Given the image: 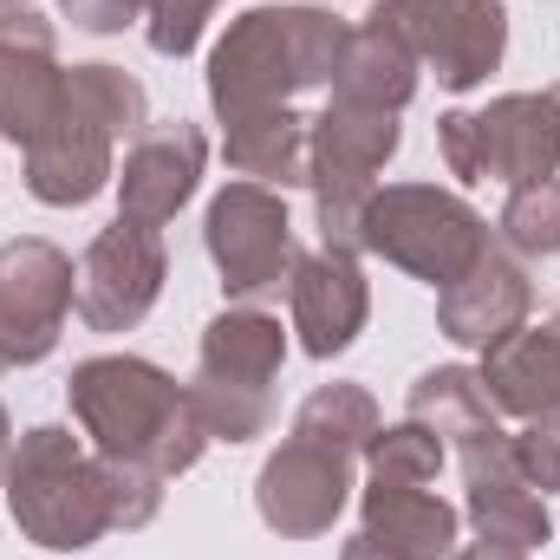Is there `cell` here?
<instances>
[{
	"label": "cell",
	"mask_w": 560,
	"mask_h": 560,
	"mask_svg": "<svg viewBox=\"0 0 560 560\" xmlns=\"http://www.w3.org/2000/svg\"><path fill=\"white\" fill-rule=\"evenodd\" d=\"M66 405L79 418V436L98 456L143 463L163 482H176L183 469H196L202 450H209V430L196 418L189 385H176L163 365H150L138 352L79 359L72 378H66Z\"/></svg>",
	"instance_id": "1"
},
{
	"label": "cell",
	"mask_w": 560,
	"mask_h": 560,
	"mask_svg": "<svg viewBox=\"0 0 560 560\" xmlns=\"http://www.w3.org/2000/svg\"><path fill=\"white\" fill-rule=\"evenodd\" d=\"M346 46V20L293 0V7H248L229 20V33L209 52V105L222 125L261 118L293 105L313 85H332Z\"/></svg>",
	"instance_id": "2"
},
{
	"label": "cell",
	"mask_w": 560,
	"mask_h": 560,
	"mask_svg": "<svg viewBox=\"0 0 560 560\" xmlns=\"http://www.w3.org/2000/svg\"><path fill=\"white\" fill-rule=\"evenodd\" d=\"M150 125V98L125 66H72L52 125L26 143V189L46 209H85L118 183V138Z\"/></svg>",
	"instance_id": "3"
},
{
	"label": "cell",
	"mask_w": 560,
	"mask_h": 560,
	"mask_svg": "<svg viewBox=\"0 0 560 560\" xmlns=\"http://www.w3.org/2000/svg\"><path fill=\"white\" fill-rule=\"evenodd\" d=\"M0 482H7L13 528L46 555H85L92 541L112 535L98 456L66 423H33L26 436H13V456H7Z\"/></svg>",
	"instance_id": "4"
},
{
	"label": "cell",
	"mask_w": 560,
	"mask_h": 560,
	"mask_svg": "<svg viewBox=\"0 0 560 560\" xmlns=\"http://www.w3.org/2000/svg\"><path fill=\"white\" fill-rule=\"evenodd\" d=\"M398 143H405L398 112L326 98V112L306 118V189H313L319 248L339 255L365 248V202L378 189V170L398 156Z\"/></svg>",
	"instance_id": "5"
},
{
	"label": "cell",
	"mask_w": 560,
	"mask_h": 560,
	"mask_svg": "<svg viewBox=\"0 0 560 560\" xmlns=\"http://www.w3.org/2000/svg\"><path fill=\"white\" fill-rule=\"evenodd\" d=\"M287 365V332L261 306H229L202 326V359H196V418L209 443H255L275 423V378Z\"/></svg>",
	"instance_id": "6"
},
{
	"label": "cell",
	"mask_w": 560,
	"mask_h": 560,
	"mask_svg": "<svg viewBox=\"0 0 560 560\" xmlns=\"http://www.w3.org/2000/svg\"><path fill=\"white\" fill-rule=\"evenodd\" d=\"M489 222L436 183H385L365 202V255H385L392 268L430 280L436 293L463 280L489 255Z\"/></svg>",
	"instance_id": "7"
},
{
	"label": "cell",
	"mask_w": 560,
	"mask_h": 560,
	"mask_svg": "<svg viewBox=\"0 0 560 560\" xmlns=\"http://www.w3.org/2000/svg\"><path fill=\"white\" fill-rule=\"evenodd\" d=\"M436 150L463 183H548L560 176V92H509L482 112H443Z\"/></svg>",
	"instance_id": "8"
},
{
	"label": "cell",
	"mask_w": 560,
	"mask_h": 560,
	"mask_svg": "<svg viewBox=\"0 0 560 560\" xmlns=\"http://www.w3.org/2000/svg\"><path fill=\"white\" fill-rule=\"evenodd\" d=\"M202 248H209V261L222 275V293L235 306L280 300V287L300 261L287 202L268 183H222L209 196V215H202Z\"/></svg>",
	"instance_id": "9"
},
{
	"label": "cell",
	"mask_w": 560,
	"mask_h": 560,
	"mask_svg": "<svg viewBox=\"0 0 560 560\" xmlns=\"http://www.w3.org/2000/svg\"><path fill=\"white\" fill-rule=\"evenodd\" d=\"M411 52L436 72L443 92L482 85L509 52V7L502 0H378L372 7Z\"/></svg>",
	"instance_id": "10"
},
{
	"label": "cell",
	"mask_w": 560,
	"mask_h": 560,
	"mask_svg": "<svg viewBox=\"0 0 560 560\" xmlns=\"http://www.w3.org/2000/svg\"><path fill=\"white\" fill-rule=\"evenodd\" d=\"M72 300H79V268L59 242L46 235L0 242V359L39 365L59 346Z\"/></svg>",
	"instance_id": "11"
},
{
	"label": "cell",
	"mask_w": 560,
	"mask_h": 560,
	"mask_svg": "<svg viewBox=\"0 0 560 560\" xmlns=\"http://www.w3.org/2000/svg\"><path fill=\"white\" fill-rule=\"evenodd\" d=\"M163 280H170L163 235L118 215L112 229H98L85 242V255H79V300L72 306H79V319L92 332H131L143 313L156 306Z\"/></svg>",
	"instance_id": "12"
},
{
	"label": "cell",
	"mask_w": 560,
	"mask_h": 560,
	"mask_svg": "<svg viewBox=\"0 0 560 560\" xmlns=\"http://www.w3.org/2000/svg\"><path fill=\"white\" fill-rule=\"evenodd\" d=\"M346 495H352V456L326 450V443H306V436H287L255 476V509L280 541L326 535L339 522Z\"/></svg>",
	"instance_id": "13"
},
{
	"label": "cell",
	"mask_w": 560,
	"mask_h": 560,
	"mask_svg": "<svg viewBox=\"0 0 560 560\" xmlns=\"http://www.w3.org/2000/svg\"><path fill=\"white\" fill-rule=\"evenodd\" d=\"M209 170V138L202 125L189 118H170V125H143L125 163H118V215L125 222H143V229H163L176 222V209L196 196Z\"/></svg>",
	"instance_id": "14"
},
{
	"label": "cell",
	"mask_w": 560,
	"mask_h": 560,
	"mask_svg": "<svg viewBox=\"0 0 560 560\" xmlns=\"http://www.w3.org/2000/svg\"><path fill=\"white\" fill-rule=\"evenodd\" d=\"M59 98H66V66L52 20H39L33 7H0V138L26 150L52 125Z\"/></svg>",
	"instance_id": "15"
},
{
	"label": "cell",
	"mask_w": 560,
	"mask_h": 560,
	"mask_svg": "<svg viewBox=\"0 0 560 560\" xmlns=\"http://www.w3.org/2000/svg\"><path fill=\"white\" fill-rule=\"evenodd\" d=\"M463 482H469L463 515L476 522L482 541H495V548H522V555L548 548L555 515H548V502L522 482L515 450H509V430H489V436H469V443H463Z\"/></svg>",
	"instance_id": "16"
},
{
	"label": "cell",
	"mask_w": 560,
	"mask_h": 560,
	"mask_svg": "<svg viewBox=\"0 0 560 560\" xmlns=\"http://www.w3.org/2000/svg\"><path fill=\"white\" fill-rule=\"evenodd\" d=\"M287 313H293L300 352L339 359L365 332V319H372V287H365L359 255H339V248L300 255L293 275H287Z\"/></svg>",
	"instance_id": "17"
},
{
	"label": "cell",
	"mask_w": 560,
	"mask_h": 560,
	"mask_svg": "<svg viewBox=\"0 0 560 560\" xmlns=\"http://www.w3.org/2000/svg\"><path fill=\"white\" fill-rule=\"evenodd\" d=\"M528 306H535V280H528V268H522L515 255L489 248L469 275L450 280V287L436 293V326H443L456 346L489 352L495 339H509V332L528 319Z\"/></svg>",
	"instance_id": "18"
},
{
	"label": "cell",
	"mask_w": 560,
	"mask_h": 560,
	"mask_svg": "<svg viewBox=\"0 0 560 560\" xmlns=\"http://www.w3.org/2000/svg\"><path fill=\"white\" fill-rule=\"evenodd\" d=\"M482 385H489L495 411H509V418H560V306L541 326L522 319L509 339H495L482 352Z\"/></svg>",
	"instance_id": "19"
},
{
	"label": "cell",
	"mask_w": 560,
	"mask_h": 560,
	"mask_svg": "<svg viewBox=\"0 0 560 560\" xmlns=\"http://www.w3.org/2000/svg\"><path fill=\"white\" fill-rule=\"evenodd\" d=\"M418 52L378 20L365 13L359 26H346V46H339V72H332V98L346 105H372V112H405L418 98Z\"/></svg>",
	"instance_id": "20"
},
{
	"label": "cell",
	"mask_w": 560,
	"mask_h": 560,
	"mask_svg": "<svg viewBox=\"0 0 560 560\" xmlns=\"http://www.w3.org/2000/svg\"><path fill=\"white\" fill-rule=\"evenodd\" d=\"M365 535H378L385 548L411 560H450L456 555V528H463V509L430 495L423 482H378L365 489Z\"/></svg>",
	"instance_id": "21"
},
{
	"label": "cell",
	"mask_w": 560,
	"mask_h": 560,
	"mask_svg": "<svg viewBox=\"0 0 560 560\" xmlns=\"http://www.w3.org/2000/svg\"><path fill=\"white\" fill-rule=\"evenodd\" d=\"M222 156L242 183H268V189H293L306 183V118L293 105L222 125Z\"/></svg>",
	"instance_id": "22"
},
{
	"label": "cell",
	"mask_w": 560,
	"mask_h": 560,
	"mask_svg": "<svg viewBox=\"0 0 560 560\" xmlns=\"http://www.w3.org/2000/svg\"><path fill=\"white\" fill-rule=\"evenodd\" d=\"M405 418L423 423L430 436H443V443H469V436H489V430H502V411H495V398H489V385H482V372H469V365H430L418 385H411V398H405Z\"/></svg>",
	"instance_id": "23"
},
{
	"label": "cell",
	"mask_w": 560,
	"mask_h": 560,
	"mask_svg": "<svg viewBox=\"0 0 560 560\" xmlns=\"http://www.w3.org/2000/svg\"><path fill=\"white\" fill-rule=\"evenodd\" d=\"M378 430H385V418H378V398H372L365 385H352V378L319 385V392L293 411V436L326 443V450H346V456H365Z\"/></svg>",
	"instance_id": "24"
},
{
	"label": "cell",
	"mask_w": 560,
	"mask_h": 560,
	"mask_svg": "<svg viewBox=\"0 0 560 560\" xmlns=\"http://www.w3.org/2000/svg\"><path fill=\"white\" fill-rule=\"evenodd\" d=\"M502 242L515 255H541V261L560 255V176L509 189V202H502Z\"/></svg>",
	"instance_id": "25"
},
{
	"label": "cell",
	"mask_w": 560,
	"mask_h": 560,
	"mask_svg": "<svg viewBox=\"0 0 560 560\" xmlns=\"http://www.w3.org/2000/svg\"><path fill=\"white\" fill-rule=\"evenodd\" d=\"M365 463H372L378 482H436V469H443V436H430L423 423L405 418V423H392V430L372 436Z\"/></svg>",
	"instance_id": "26"
},
{
	"label": "cell",
	"mask_w": 560,
	"mask_h": 560,
	"mask_svg": "<svg viewBox=\"0 0 560 560\" xmlns=\"http://www.w3.org/2000/svg\"><path fill=\"white\" fill-rule=\"evenodd\" d=\"M98 456V450H92ZM98 482H105V509H112V528H150L156 509H163V476L143 469V463H118V456H98Z\"/></svg>",
	"instance_id": "27"
},
{
	"label": "cell",
	"mask_w": 560,
	"mask_h": 560,
	"mask_svg": "<svg viewBox=\"0 0 560 560\" xmlns=\"http://www.w3.org/2000/svg\"><path fill=\"white\" fill-rule=\"evenodd\" d=\"M143 13V39H150V52H163V59H189L196 46H202V33H209V20H215V7L222 0H131Z\"/></svg>",
	"instance_id": "28"
},
{
	"label": "cell",
	"mask_w": 560,
	"mask_h": 560,
	"mask_svg": "<svg viewBox=\"0 0 560 560\" xmlns=\"http://www.w3.org/2000/svg\"><path fill=\"white\" fill-rule=\"evenodd\" d=\"M509 450H515V469H522V482H528V489L560 495V418H541V423L509 430Z\"/></svg>",
	"instance_id": "29"
},
{
	"label": "cell",
	"mask_w": 560,
	"mask_h": 560,
	"mask_svg": "<svg viewBox=\"0 0 560 560\" xmlns=\"http://www.w3.org/2000/svg\"><path fill=\"white\" fill-rule=\"evenodd\" d=\"M59 13H66L72 26H85V33H125V26L138 20L131 0H59Z\"/></svg>",
	"instance_id": "30"
},
{
	"label": "cell",
	"mask_w": 560,
	"mask_h": 560,
	"mask_svg": "<svg viewBox=\"0 0 560 560\" xmlns=\"http://www.w3.org/2000/svg\"><path fill=\"white\" fill-rule=\"evenodd\" d=\"M339 560H411V555H398V548H385L378 535H365V528H359V535L339 548Z\"/></svg>",
	"instance_id": "31"
},
{
	"label": "cell",
	"mask_w": 560,
	"mask_h": 560,
	"mask_svg": "<svg viewBox=\"0 0 560 560\" xmlns=\"http://www.w3.org/2000/svg\"><path fill=\"white\" fill-rule=\"evenodd\" d=\"M450 560H528L522 548H495V541H476V548H456Z\"/></svg>",
	"instance_id": "32"
},
{
	"label": "cell",
	"mask_w": 560,
	"mask_h": 560,
	"mask_svg": "<svg viewBox=\"0 0 560 560\" xmlns=\"http://www.w3.org/2000/svg\"><path fill=\"white\" fill-rule=\"evenodd\" d=\"M7 456H13V418H7V405H0V476H7Z\"/></svg>",
	"instance_id": "33"
},
{
	"label": "cell",
	"mask_w": 560,
	"mask_h": 560,
	"mask_svg": "<svg viewBox=\"0 0 560 560\" xmlns=\"http://www.w3.org/2000/svg\"><path fill=\"white\" fill-rule=\"evenodd\" d=\"M0 7H26V0H0Z\"/></svg>",
	"instance_id": "34"
},
{
	"label": "cell",
	"mask_w": 560,
	"mask_h": 560,
	"mask_svg": "<svg viewBox=\"0 0 560 560\" xmlns=\"http://www.w3.org/2000/svg\"><path fill=\"white\" fill-rule=\"evenodd\" d=\"M0 372H7V359H0Z\"/></svg>",
	"instance_id": "35"
}]
</instances>
